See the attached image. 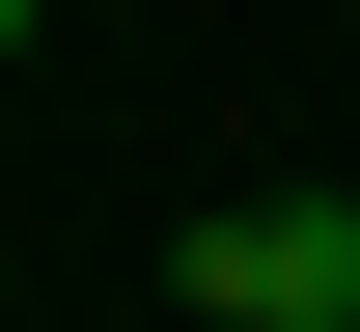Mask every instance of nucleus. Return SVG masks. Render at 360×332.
<instances>
[{
    "label": "nucleus",
    "instance_id": "f257e3e1",
    "mask_svg": "<svg viewBox=\"0 0 360 332\" xmlns=\"http://www.w3.org/2000/svg\"><path fill=\"white\" fill-rule=\"evenodd\" d=\"M167 277H194V332H360V194H222Z\"/></svg>",
    "mask_w": 360,
    "mask_h": 332
}]
</instances>
